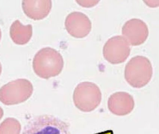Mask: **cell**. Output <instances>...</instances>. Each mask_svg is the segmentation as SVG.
Instances as JSON below:
<instances>
[{"mask_svg":"<svg viewBox=\"0 0 159 134\" xmlns=\"http://www.w3.org/2000/svg\"><path fill=\"white\" fill-rule=\"evenodd\" d=\"M63 57L59 52L52 47L40 49L35 55L33 61L35 73L43 79L58 75L64 67Z\"/></svg>","mask_w":159,"mask_h":134,"instance_id":"1","label":"cell"},{"mask_svg":"<svg viewBox=\"0 0 159 134\" xmlns=\"http://www.w3.org/2000/svg\"><path fill=\"white\" fill-rule=\"evenodd\" d=\"M22 134H71L66 122L51 114L36 115L24 127Z\"/></svg>","mask_w":159,"mask_h":134,"instance_id":"2","label":"cell"},{"mask_svg":"<svg viewBox=\"0 0 159 134\" xmlns=\"http://www.w3.org/2000/svg\"><path fill=\"white\" fill-rule=\"evenodd\" d=\"M152 75V68L149 60L137 56L127 62L125 69V78L131 86L141 88L148 83Z\"/></svg>","mask_w":159,"mask_h":134,"instance_id":"3","label":"cell"},{"mask_svg":"<svg viewBox=\"0 0 159 134\" xmlns=\"http://www.w3.org/2000/svg\"><path fill=\"white\" fill-rule=\"evenodd\" d=\"M73 99L77 109L84 112H90L99 106L102 100V93L94 83L82 82L75 87Z\"/></svg>","mask_w":159,"mask_h":134,"instance_id":"4","label":"cell"},{"mask_svg":"<svg viewBox=\"0 0 159 134\" xmlns=\"http://www.w3.org/2000/svg\"><path fill=\"white\" fill-rule=\"evenodd\" d=\"M130 46L126 39L121 36H113L104 45L103 54L104 58L112 64L124 62L130 54Z\"/></svg>","mask_w":159,"mask_h":134,"instance_id":"5","label":"cell"},{"mask_svg":"<svg viewBox=\"0 0 159 134\" xmlns=\"http://www.w3.org/2000/svg\"><path fill=\"white\" fill-rule=\"evenodd\" d=\"M122 33L128 42L135 46L144 43L148 36L149 31L144 21L134 18L127 20L124 24Z\"/></svg>","mask_w":159,"mask_h":134,"instance_id":"6","label":"cell"},{"mask_svg":"<svg viewBox=\"0 0 159 134\" xmlns=\"http://www.w3.org/2000/svg\"><path fill=\"white\" fill-rule=\"evenodd\" d=\"M65 24L68 33L76 38L85 37L92 29L91 20L85 14L80 12H73L69 14Z\"/></svg>","mask_w":159,"mask_h":134,"instance_id":"7","label":"cell"},{"mask_svg":"<svg viewBox=\"0 0 159 134\" xmlns=\"http://www.w3.org/2000/svg\"><path fill=\"white\" fill-rule=\"evenodd\" d=\"M32 89V85L28 80L17 79L5 85L1 88L0 94L2 100L14 101L29 96Z\"/></svg>","mask_w":159,"mask_h":134,"instance_id":"8","label":"cell"},{"mask_svg":"<svg viewBox=\"0 0 159 134\" xmlns=\"http://www.w3.org/2000/svg\"><path fill=\"white\" fill-rule=\"evenodd\" d=\"M134 105L133 97L125 92L113 93L108 100L110 111L118 116H124L130 114L134 109Z\"/></svg>","mask_w":159,"mask_h":134,"instance_id":"9","label":"cell"},{"mask_svg":"<svg viewBox=\"0 0 159 134\" xmlns=\"http://www.w3.org/2000/svg\"><path fill=\"white\" fill-rule=\"evenodd\" d=\"M22 7L27 16L35 20L43 19L52 9L51 0H24Z\"/></svg>","mask_w":159,"mask_h":134,"instance_id":"10","label":"cell"},{"mask_svg":"<svg viewBox=\"0 0 159 134\" xmlns=\"http://www.w3.org/2000/svg\"><path fill=\"white\" fill-rule=\"evenodd\" d=\"M33 33L31 24L24 25L19 20H16L10 28V36L16 44L24 45L29 42Z\"/></svg>","mask_w":159,"mask_h":134,"instance_id":"11","label":"cell"},{"mask_svg":"<svg viewBox=\"0 0 159 134\" xmlns=\"http://www.w3.org/2000/svg\"><path fill=\"white\" fill-rule=\"evenodd\" d=\"M2 70V66L1 63L0 62V75L1 74Z\"/></svg>","mask_w":159,"mask_h":134,"instance_id":"12","label":"cell"},{"mask_svg":"<svg viewBox=\"0 0 159 134\" xmlns=\"http://www.w3.org/2000/svg\"><path fill=\"white\" fill-rule=\"evenodd\" d=\"M2 37V32L1 30V29H0V40H1V39Z\"/></svg>","mask_w":159,"mask_h":134,"instance_id":"13","label":"cell"}]
</instances>
